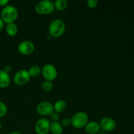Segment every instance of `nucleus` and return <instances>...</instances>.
<instances>
[{
	"instance_id": "16",
	"label": "nucleus",
	"mask_w": 134,
	"mask_h": 134,
	"mask_svg": "<svg viewBox=\"0 0 134 134\" xmlns=\"http://www.w3.org/2000/svg\"><path fill=\"white\" fill-rule=\"evenodd\" d=\"M54 5L55 9L62 11L67 9L68 6V2L67 0H56L54 2Z\"/></svg>"
},
{
	"instance_id": "8",
	"label": "nucleus",
	"mask_w": 134,
	"mask_h": 134,
	"mask_svg": "<svg viewBox=\"0 0 134 134\" xmlns=\"http://www.w3.org/2000/svg\"><path fill=\"white\" fill-rule=\"evenodd\" d=\"M36 111L42 116H50L54 112L53 105L49 102H42L37 106Z\"/></svg>"
},
{
	"instance_id": "23",
	"label": "nucleus",
	"mask_w": 134,
	"mask_h": 134,
	"mask_svg": "<svg viewBox=\"0 0 134 134\" xmlns=\"http://www.w3.org/2000/svg\"><path fill=\"white\" fill-rule=\"evenodd\" d=\"M9 1V0H0V6L5 7L8 5Z\"/></svg>"
},
{
	"instance_id": "1",
	"label": "nucleus",
	"mask_w": 134,
	"mask_h": 134,
	"mask_svg": "<svg viewBox=\"0 0 134 134\" xmlns=\"http://www.w3.org/2000/svg\"><path fill=\"white\" fill-rule=\"evenodd\" d=\"M65 31V24L60 18H56L51 21L48 27V32L53 37H60Z\"/></svg>"
},
{
	"instance_id": "9",
	"label": "nucleus",
	"mask_w": 134,
	"mask_h": 134,
	"mask_svg": "<svg viewBox=\"0 0 134 134\" xmlns=\"http://www.w3.org/2000/svg\"><path fill=\"white\" fill-rule=\"evenodd\" d=\"M35 50V44L32 41L25 40L21 42L18 46V51L23 55L31 54Z\"/></svg>"
},
{
	"instance_id": "27",
	"label": "nucleus",
	"mask_w": 134,
	"mask_h": 134,
	"mask_svg": "<svg viewBox=\"0 0 134 134\" xmlns=\"http://www.w3.org/2000/svg\"><path fill=\"white\" fill-rule=\"evenodd\" d=\"M1 126H2V125H1V121H0V130L1 129Z\"/></svg>"
},
{
	"instance_id": "25",
	"label": "nucleus",
	"mask_w": 134,
	"mask_h": 134,
	"mask_svg": "<svg viewBox=\"0 0 134 134\" xmlns=\"http://www.w3.org/2000/svg\"><path fill=\"white\" fill-rule=\"evenodd\" d=\"M4 22L3 21V20L0 18V31L2 30L4 27Z\"/></svg>"
},
{
	"instance_id": "24",
	"label": "nucleus",
	"mask_w": 134,
	"mask_h": 134,
	"mask_svg": "<svg viewBox=\"0 0 134 134\" xmlns=\"http://www.w3.org/2000/svg\"><path fill=\"white\" fill-rule=\"evenodd\" d=\"M11 66H10V65H5V68H4V69L3 70L5 71H6L7 73H9V72L10 71H11Z\"/></svg>"
},
{
	"instance_id": "29",
	"label": "nucleus",
	"mask_w": 134,
	"mask_h": 134,
	"mask_svg": "<svg viewBox=\"0 0 134 134\" xmlns=\"http://www.w3.org/2000/svg\"><path fill=\"white\" fill-rule=\"evenodd\" d=\"M0 70H1V69H0Z\"/></svg>"
},
{
	"instance_id": "28",
	"label": "nucleus",
	"mask_w": 134,
	"mask_h": 134,
	"mask_svg": "<svg viewBox=\"0 0 134 134\" xmlns=\"http://www.w3.org/2000/svg\"><path fill=\"white\" fill-rule=\"evenodd\" d=\"M98 134H105V133H98Z\"/></svg>"
},
{
	"instance_id": "14",
	"label": "nucleus",
	"mask_w": 134,
	"mask_h": 134,
	"mask_svg": "<svg viewBox=\"0 0 134 134\" xmlns=\"http://www.w3.org/2000/svg\"><path fill=\"white\" fill-rule=\"evenodd\" d=\"M50 132L52 134H62L63 132V126L59 122H51Z\"/></svg>"
},
{
	"instance_id": "10",
	"label": "nucleus",
	"mask_w": 134,
	"mask_h": 134,
	"mask_svg": "<svg viewBox=\"0 0 134 134\" xmlns=\"http://www.w3.org/2000/svg\"><path fill=\"white\" fill-rule=\"evenodd\" d=\"M100 128L106 132H112L116 128V123L113 118L105 116L102 118L99 122Z\"/></svg>"
},
{
	"instance_id": "15",
	"label": "nucleus",
	"mask_w": 134,
	"mask_h": 134,
	"mask_svg": "<svg viewBox=\"0 0 134 134\" xmlns=\"http://www.w3.org/2000/svg\"><path fill=\"white\" fill-rule=\"evenodd\" d=\"M5 31L9 36H15L18 34V27L14 22L7 24L5 26Z\"/></svg>"
},
{
	"instance_id": "7",
	"label": "nucleus",
	"mask_w": 134,
	"mask_h": 134,
	"mask_svg": "<svg viewBox=\"0 0 134 134\" xmlns=\"http://www.w3.org/2000/svg\"><path fill=\"white\" fill-rule=\"evenodd\" d=\"M51 122L48 119L43 117L38 119L35 125V130L37 134H47L50 132Z\"/></svg>"
},
{
	"instance_id": "26",
	"label": "nucleus",
	"mask_w": 134,
	"mask_h": 134,
	"mask_svg": "<svg viewBox=\"0 0 134 134\" xmlns=\"http://www.w3.org/2000/svg\"><path fill=\"white\" fill-rule=\"evenodd\" d=\"M9 134H22V133H20V132H10V133H9Z\"/></svg>"
},
{
	"instance_id": "5",
	"label": "nucleus",
	"mask_w": 134,
	"mask_h": 134,
	"mask_svg": "<svg viewBox=\"0 0 134 134\" xmlns=\"http://www.w3.org/2000/svg\"><path fill=\"white\" fill-rule=\"evenodd\" d=\"M41 73L46 81H54L57 77L58 71L56 67L51 64H46L41 68Z\"/></svg>"
},
{
	"instance_id": "4",
	"label": "nucleus",
	"mask_w": 134,
	"mask_h": 134,
	"mask_svg": "<svg viewBox=\"0 0 134 134\" xmlns=\"http://www.w3.org/2000/svg\"><path fill=\"white\" fill-rule=\"evenodd\" d=\"M54 2L50 0H43L39 1L35 7L36 13L40 14H48L52 13L54 10Z\"/></svg>"
},
{
	"instance_id": "20",
	"label": "nucleus",
	"mask_w": 134,
	"mask_h": 134,
	"mask_svg": "<svg viewBox=\"0 0 134 134\" xmlns=\"http://www.w3.org/2000/svg\"><path fill=\"white\" fill-rule=\"evenodd\" d=\"M98 1L97 0H88L86 1V5L89 8H95L98 6Z\"/></svg>"
},
{
	"instance_id": "6",
	"label": "nucleus",
	"mask_w": 134,
	"mask_h": 134,
	"mask_svg": "<svg viewBox=\"0 0 134 134\" xmlns=\"http://www.w3.org/2000/svg\"><path fill=\"white\" fill-rule=\"evenodd\" d=\"M30 75L27 70L26 69H21L18 71L14 74L13 80L14 83L18 86H23L29 82L30 79Z\"/></svg>"
},
{
	"instance_id": "2",
	"label": "nucleus",
	"mask_w": 134,
	"mask_h": 134,
	"mask_svg": "<svg viewBox=\"0 0 134 134\" xmlns=\"http://www.w3.org/2000/svg\"><path fill=\"white\" fill-rule=\"evenodd\" d=\"M18 15V11L16 8L13 5H7L3 7L1 12V18L4 23L7 24L13 23L16 20Z\"/></svg>"
},
{
	"instance_id": "3",
	"label": "nucleus",
	"mask_w": 134,
	"mask_h": 134,
	"mask_svg": "<svg viewBox=\"0 0 134 134\" xmlns=\"http://www.w3.org/2000/svg\"><path fill=\"white\" fill-rule=\"evenodd\" d=\"M71 122L74 128L77 129L82 128L86 126L89 122L88 115L83 111H78L71 118Z\"/></svg>"
},
{
	"instance_id": "13",
	"label": "nucleus",
	"mask_w": 134,
	"mask_h": 134,
	"mask_svg": "<svg viewBox=\"0 0 134 134\" xmlns=\"http://www.w3.org/2000/svg\"><path fill=\"white\" fill-rule=\"evenodd\" d=\"M54 111L57 113L64 112L67 108V103L64 99H58L53 105Z\"/></svg>"
},
{
	"instance_id": "22",
	"label": "nucleus",
	"mask_w": 134,
	"mask_h": 134,
	"mask_svg": "<svg viewBox=\"0 0 134 134\" xmlns=\"http://www.w3.org/2000/svg\"><path fill=\"white\" fill-rule=\"evenodd\" d=\"M50 116H51V119L52 120V121L58 122V120H60V115H59V114L54 112V111L50 115Z\"/></svg>"
},
{
	"instance_id": "12",
	"label": "nucleus",
	"mask_w": 134,
	"mask_h": 134,
	"mask_svg": "<svg viewBox=\"0 0 134 134\" xmlns=\"http://www.w3.org/2000/svg\"><path fill=\"white\" fill-rule=\"evenodd\" d=\"M10 82V75L4 70H0V88H6Z\"/></svg>"
},
{
	"instance_id": "21",
	"label": "nucleus",
	"mask_w": 134,
	"mask_h": 134,
	"mask_svg": "<svg viewBox=\"0 0 134 134\" xmlns=\"http://www.w3.org/2000/svg\"><path fill=\"white\" fill-rule=\"evenodd\" d=\"M61 124L63 127H68L71 124V119L66 117L64 118L62 120Z\"/></svg>"
},
{
	"instance_id": "18",
	"label": "nucleus",
	"mask_w": 134,
	"mask_h": 134,
	"mask_svg": "<svg viewBox=\"0 0 134 134\" xmlns=\"http://www.w3.org/2000/svg\"><path fill=\"white\" fill-rule=\"evenodd\" d=\"M52 88H53V84H52V81H46L45 80L42 84V89L46 92L51 91Z\"/></svg>"
},
{
	"instance_id": "17",
	"label": "nucleus",
	"mask_w": 134,
	"mask_h": 134,
	"mask_svg": "<svg viewBox=\"0 0 134 134\" xmlns=\"http://www.w3.org/2000/svg\"><path fill=\"white\" fill-rule=\"evenodd\" d=\"M27 71L30 77H37L41 73V68L39 65H34L30 67Z\"/></svg>"
},
{
	"instance_id": "19",
	"label": "nucleus",
	"mask_w": 134,
	"mask_h": 134,
	"mask_svg": "<svg viewBox=\"0 0 134 134\" xmlns=\"http://www.w3.org/2000/svg\"><path fill=\"white\" fill-rule=\"evenodd\" d=\"M7 113V107L3 102L0 101V118L3 117Z\"/></svg>"
},
{
	"instance_id": "11",
	"label": "nucleus",
	"mask_w": 134,
	"mask_h": 134,
	"mask_svg": "<svg viewBox=\"0 0 134 134\" xmlns=\"http://www.w3.org/2000/svg\"><path fill=\"white\" fill-rule=\"evenodd\" d=\"M85 128L88 134H98L101 129L99 122L96 121L88 122Z\"/></svg>"
}]
</instances>
